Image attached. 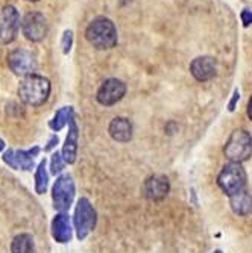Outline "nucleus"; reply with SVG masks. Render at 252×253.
<instances>
[{
    "label": "nucleus",
    "mask_w": 252,
    "mask_h": 253,
    "mask_svg": "<svg viewBox=\"0 0 252 253\" xmlns=\"http://www.w3.org/2000/svg\"><path fill=\"white\" fill-rule=\"evenodd\" d=\"M85 37L90 44H93L96 49H111L117 44V31L114 23L109 18L98 17L90 23Z\"/></svg>",
    "instance_id": "nucleus-1"
},
{
    "label": "nucleus",
    "mask_w": 252,
    "mask_h": 253,
    "mask_svg": "<svg viewBox=\"0 0 252 253\" xmlns=\"http://www.w3.org/2000/svg\"><path fill=\"white\" fill-rule=\"evenodd\" d=\"M50 94V82L37 75H29L23 79L18 85V96L21 102L31 106H40L49 99Z\"/></svg>",
    "instance_id": "nucleus-2"
},
{
    "label": "nucleus",
    "mask_w": 252,
    "mask_h": 253,
    "mask_svg": "<svg viewBox=\"0 0 252 253\" xmlns=\"http://www.w3.org/2000/svg\"><path fill=\"white\" fill-rule=\"evenodd\" d=\"M225 158L231 163L242 164L248 161L252 155V136L245 129H236L228 138L223 149Z\"/></svg>",
    "instance_id": "nucleus-3"
},
{
    "label": "nucleus",
    "mask_w": 252,
    "mask_h": 253,
    "mask_svg": "<svg viewBox=\"0 0 252 253\" xmlns=\"http://www.w3.org/2000/svg\"><path fill=\"white\" fill-rule=\"evenodd\" d=\"M246 171L242 167V164L237 163H230L226 164L222 171L217 176V185L226 196H234L240 191L245 190L246 187Z\"/></svg>",
    "instance_id": "nucleus-4"
},
{
    "label": "nucleus",
    "mask_w": 252,
    "mask_h": 253,
    "mask_svg": "<svg viewBox=\"0 0 252 253\" xmlns=\"http://www.w3.org/2000/svg\"><path fill=\"white\" fill-rule=\"evenodd\" d=\"M95 226H96V211L93 208V205L90 203V200L82 197L78 202L75 211V229L78 238L79 240L87 238V235L93 231Z\"/></svg>",
    "instance_id": "nucleus-5"
},
{
    "label": "nucleus",
    "mask_w": 252,
    "mask_h": 253,
    "mask_svg": "<svg viewBox=\"0 0 252 253\" xmlns=\"http://www.w3.org/2000/svg\"><path fill=\"white\" fill-rule=\"evenodd\" d=\"M52 199L53 206L58 211H67L72 206L75 199V182L72 176L62 174L56 179L52 188Z\"/></svg>",
    "instance_id": "nucleus-6"
},
{
    "label": "nucleus",
    "mask_w": 252,
    "mask_h": 253,
    "mask_svg": "<svg viewBox=\"0 0 252 253\" xmlns=\"http://www.w3.org/2000/svg\"><path fill=\"white\" fill-rule=\"evenodd\" d=\"M20 28V15L14 6H5L0 11V42L9 44L15 40Z\"/></svg>",
    "instance_id": "nucleus-7"
},
{
    "label": "nucleus",
    "mask_w": 252,
    "mask_h": 253,
    "mask_svg": "<svg viewBox=\"0 0 252 253\" xmlns=\"http://www.w3.org/2000/svg\"><path fill=\"white\" fill-rule=\"evenodd\" d=\"M8 65L18 76H29L37 70L35 55L25 49H17L8 55Z\"/></svg>",
    "instance_id": "nucleus-8"
},
{
    "label": "nucleus",
    "mask_w": 252,
    "mask_h": 253,
    "mask_svg": "<svg viewBox=\"0 0 252 253\" xmlns=\"http://www.w3.org/2000/svg\"><path fill=\"white\" fill-rule=\"evenodd\" d=\"M21 31L23 35L29 41L32 42L41 41L46 37V34H48V23H46L44 15L40 12H29L25 17V20H23Z\"/></svg>",
    "instance_id": "nucleus-9"
},
{
    "label": "nucleus",
    "mask_w": 252,
    "mask_h": 253,
    "mask_svg": "<svg viewBox=\"0 0 252 253\" xmlns=\"http://www.w3.org/2000/svg\"><path fill=\"white\" fill-rule=\"evenodd\" d=\"M126 93V85L119 79H108L105 81L98 91V102L103 106H111L122 100Z\"/></svg>",
    "instance_id": "nucleus-10"
},
{
    "label": "nucleus",
    "mask_w": 252,
    "mask_h": 253,
    "mask_svg": "<svg viewBox=\"0 0 252 253\" xmlns=\"http://www.w3.org/2000/svg\"><path fill=\"white\" fill-rule=\"evenodd\" d=\"M40 153V147L31 150H8L3 155V161L14 170H31L34 167V158Z\"/></svg>",
    "instance_id": "nucleus-11"
},
{
    "label": "nucleus",
    "mask_w": 252,
    "mask_h": 253,
    "mask_svg": "<svg viewBox=\"0 0 252 253\" xmlns=\"http://www.w3.org/2000/svg\"><path fill=\"white\" fill-rule=\"evenodd\" d=\"M169 191H170L169 179L161 174L151 176L143 183V194L149 200H161L169 194Z\"/></svg>",
    "instance_id": "nucleus-12"
},
{
    "label": "nucleus",
    "mask_w": 252,
    "mask_h": 253,
    "mask_svg": "<svg viewBox=\"0 0 252 253\" xmlns=\"http://www.w3.org/2000/svg\"><path fill=\"white\" fill-rule=\"evenodd\" d=\"M190 72L193 78L199 82H207L213 79L217 73L216 68V61L211 56H201L196 58L192 65H190Z\"/></svg>",
    "instance_id": "nucleus-13"
},
{
    "label": "nucleus",
    "mask_w": 252,
    "mask_h": 253,
    "mask_svg": "<svg viewBox=\"0 0 252 253\" xmlns=\"http://www.w3.org/2000/svg\"><path fill=\"white\" fill-rule=\"evenodd\" d=\"M78 138H79V132H78V125L75 120V116L72 114L70 120H68V135L65 138V144L62 147V158L67 164H73L78 156Z\"/></svg>",
    "instance_id": "nucleus-14"
},
{
    "label": "nucleus",
    "mask_w": 252,
    "mask_h": 253,
    "mask_svg": "<svg viewBox=\"0 0 252 253\" xmlns=\"http://www.w3.org/2000/svg\"><path fill=\"white\" fill-rule=\"evenodd\" d=\"M52 235L61 244L70 241V238H72V226H70V218H68L67 214L61 212L53 218V221H52Z\"/></svg>",
    "instance_id": "nucleus-15"
},
{
    "label": "nucleus",
    "mask_w": 252,
    "mask_h": 253,
    "mask_svg": "<svg viewBox=\"0 0 252 253\" xmlns=\"http://www.w3.org/2000/svg\"><path fill=\"white\" fill-rule=\"evenodd\" d=\"M109 135L112 140L126 143L132 138V123L125 117H116L109 125Z\"/></svg>",
    "instance_id": "nucleus-16"
},
{
    "label": "nucleus",
    "mask_w": 252,
    "mask_h": 253,
    "mask_svg": "<svg viewBox=\"0 0 252 253\" xmlns=\"http://www.w3.org/2000/svg\"><path fill=\"white\" fill-rule=\"evenodd\" d=\"M230 205L234 214L237 215H249L252 214V191H240L230 197Z\"/></svg>",
    "instance_id": "nucleus-17"
},
{
    "label": "nucleus",
    "mask_w": 252,
    "mask_h": 253,
    "mask_svg": "<svg viewBox=\"0 0 252 253\" xmlns=\"http://www.w3.org/2000/svg\"><path fill=\"white\" fill-rule=\"evenodd\" d=\"M12 253H35L34 238L29 234H20L12 240L11 244Z\"/></svg>",
    "instance_id": "nucleus-18"
},
{
    "label": "nucleus",
    "mask_w": 252,
    "mask_h": 253,
    "mask_svg": "<svg viewBox=\"0 0 252 253\" xmlns=\"http://www.w3.org/2000/svg\"><path fill=\"white\" fill-rule=\"evenodd\" d=\"M72 114H73L72 106H64V108H61V109L55 114L53 120H50V123H49L50 129L55 130V132L61 130V129L68 123V120H70V116H72Z\"/></svg>",
    "instance_id": "nucleus-19"
},
{
    "label": "nucleus",
    "mask_w": 252,
    "mask_h": 253,
    "mask_svg": "<svg viewBox=\"0 0 252 253\" xmlns=\"http://www.w3.org/2000/svg\"><path fill=\"white\" fill-rule=\"evenodd\" d=\"M48 183H49V176L46 171V159H43L38 164L37 173H35V191L38 194H43L48 190Z\"/></svg>",
    "instance_id": "nucleus-20"
},
{
    "label": "nucleus",
    "mask_w": 252,
    "mask_h": 253,
    "mask_svg": "<svg viewBox=\"0 0 252 253\" xmlns=\"http://www.w3.org/2000/svg\"><path fill=\"white\" fill-rule=\"evenodd\" d=\"M64 164H65V161H64L62 155L58 153V152H55V153L52 155V159H50V169H52V173H53V174L59 173V171L64 169Z\"/></svg>",
    "instance_id": "nucleus-21"
},
{
    "label": "nucleus",
    "mask_w": 252,
    "mask_h": 253,
    "mask_svg": "<svg viewBox=\"0 0 252 253\" xmlns=\"http://www.w3.org/2000/svg\"><path fill=\"white\" fill-rule=\"evenodd\" d=\"M72 44H73V32L72 31H65L62 37V52L67 55L72 50Z\"/></svg>",
    "instance_id": "nucleus-22"
},
{
    "label": "nucleus",
    "mask_w": 252,
    "mask_h": 253,
    "mask_svg": "<svg viewBox=\"0 0 252 253\" xmlns=\"http://www.w3.org/2000/svg\"><path fill=\"white\" fill-rule=\"evenodd\" d=\"M242 21H243V26L248 28L249 25H252V11L251 9H243L242 11Z\"/></svg>",
    "instance_id": "nucleus-23"
},
{
    "label": "nucleus",
    "mask_w": 252,
    "mask_h": 253,
    "mask_svg": "<svg viewBox=\"0 0 252 253\" xmlns=\"http://www.w3.org/2000/svg\"><path fill=\"white\" fill-rule=\"evenodd\" d=\"M239 99H240V93H239V89H236V91H234V94H233V99H231V102H230V106H228V109H230L231 112L236 109V103H237Z\"/></svg>",
    "instance_id": "nucleus-24"
},
{
    "label": "nucleus",
    "mask_w": 252,
    "mask_h": 253,
    "mask_svg": "<svg viewBox=\"0 0 252 253\" xmlns=\"http://www.w3.org/2000/svg\"><path fill=\"white\" fill-rule=\"evenodd\" d=\"M56 144H58V136H52V138H50V141H49V144L44 147V150H50V149H53Z\"/></svg>",
    "instance_id": "nucleus-25"
},
{
    "label": "nucleus",
    "mask_w": 252,
    "mask_h": 253,
    "mask_svg": "<svg viewBox=\"0 0 252 253\" xmlns=\"http://www.w3.org/2000/svg\"><path fill=\"white\" fill-rule=\"evenodd\" d=\"M248 117L252 120V96H251V99L248 102Z\"/></svg>",
    "instance_id": "nucleus-26"
},
{
    "label": "nucleus",
    "mask_w": 252,
    "mask_h": 253,
    "mask_svg": "<svg viewBox=\"0 0 252 253\" xmlns=\"http://www.w3.org/2000/svg\"><path fill=\"white\" fill-rule=\"evenodd\" d=\"M5 149V143H3V140H0V150H3Z\"/></svg>",
    "instance_id": "nucleus-27"
},
{
    "label": "nucleus",
    "mask_w": 252,
    "mask_h": 253,
    "mask_svg": "<svg viewBox=\"0 0 252 253\" xmlns=\"http://www.w3.org/2000/svg\"><path fill=\"white\" fill-rule=\"evenodd\" d=\"M213 253H222L220 250H216V252H213Z\"/></svg>",
    "instance_id": "nucleus-28"
},
{
    "label": "nucleus",
    "mask_w": 252,
    "mask_h": 253,
    "mask_svg": "<svg viewBox=\"0 0 252 253\" xmlns=\"http://www.w3.org/2000/svg\"><path fill=\"white\" fill-rule=\"evenodd\" d=\"M31 2H37V0H31Z\"/></svg>",
    "instance_id": "nucleus-29"
}]
</instances>
